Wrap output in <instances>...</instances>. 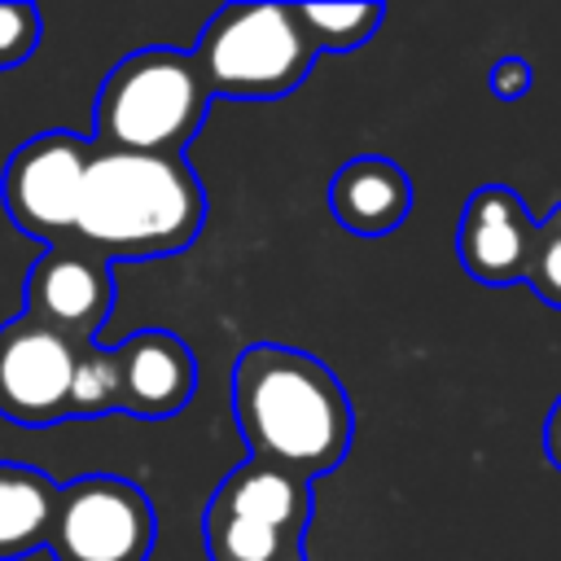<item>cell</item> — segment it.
<instances>
[{"mask_svg":"<svg viewBox=\"0 0 561 561\" xmlns=\"http://www.w3.org/2000/svg\"><path fill=\"white\" fill-rule=\"evenodd\" d=\"M105 412H118V355L114 346L88 342L70 377V416H105Z\"/></svg>","mask_w":561,"mask_h":561,"instance_id":"2e32d148","label":"cell"},{"mask_svg":"<svg viewBox=\"0 0 561 561\" xmlns=\"http://www.w3.org/2000/svg\"><path fill=\"white\" fill-rule=\"evenodd\" d=\"M193 61L210 101H276L311 75L316 53L294 4H224L202 26Z\"/></svg>","mask_w":561,"mask_h":561,"instance_id":"277c9868","label":"cell"},{"mask_svg":"<svg viewBox=\"0 0 561 561\" xmlns=\"http://www.w3.org/2000/svg\"><path fill=\"white\" fill-rule=\"evenodd\" d=\"M210 504L232 513V517L263 522V526L289 530V535H307V526H311V482H302L276 465H263L254 456L241 460L215 486Z\"/></svg>","mask_w":561,"mask_h":561,"instance_id":"7c38bea8","label":"cell"},{"mask_svg":"<svg viewBox=\"0 0 561 561\" xmlns=\"http://www.w3.org/2000/svg\"><path fill=\"white\" fill-rule=\"evenodd\" d=\"M118 355V412L140 421L175 416L197 390V359L171 329H140L114 346Z\"/></svg>","mask_w":561,"mask_h":561,"instance_id":"30bf717a","label":"cell"},{"mask_svg":"<svg viewBox=\"0 0 561 561\" xmlns=\"http://www.w3.org/2000/svg\"><path fill=\"white\" fill-rule=\"evenodd\" d=\"M311 53H351L359 44H368L377 35V26L386 22V4H368V0H351V4H294Z\"/></svg>","mask_w":561,"mask_h":561,"instance_id":"9a60e30c","label":"cell"},{"mask_svg":"<svg viewBox=\"0 0 561 561\" xmlns=\"http://www.w3.org/2000/svg\"><path fill=\"white\" fill-rule=\"evenodd\" d=\"M535 250V219L508 184H482L469 193L456 224V259L469 280L486 289L522 285Z\"/></svg>","mask_w":561,"mask_h":561,"instance_id":"9c48e42d","label":"cell"},{"mask_svg":"<svg viewBox=\"0 0 561 561\" xmlns=\"http://www.w3.org/2000/svg\"><path fill=\"white\" fill-rule=\"evenodd\" d=\"M522 285H530L539 302L561 307V206L543 224H535V250Z\"/></svg>","mask_w":561,"mask_h":561,"instance_id":"e0dca14e","label":"cell"},{"mask_svg":"<svg viewBox=\"0 0 561 561\" xmlns=\"http://www.w3.org/2000/svg\"><path fill=\"white\" fill-rule=\"evenodd\" d=\"M543 456H548V465L561 469V394L552 399L548 421H543Z\"/></svg>","mask_w":561,"mask_h":561,"instance_id":"ffe728a7","label":"cell"},{"mask_svg":"<svg viewBox=\"0 0 561 561\" xmlns=\"http://www.w3.org/2000/svg\"><path fill=\"white\" fill-rule=\"evenodd\" d=\"M39 44V9L35 4H0V70L22 66Z\"/></svg>","mask_w":561,"mask_h":561,"instance_id":"ac0fdd59","label":"cell"},{"mask_svg":"<svg viewBox=\"0 0 561 561\" xmlns=\"http://www.w3.org/2000/svg\"><path fill=\"white\" fill-rule=\"evenodd\" d=\"M158 513L149 495L118 473H83L57 486L48 552L53 561H149Z\"/></svg>","mask_w":561,"mask_h":561,"instance_id":"5b68a950","label":"cell"},{"mask_svg":"<svg viewBox=\"0 0 561 561\" xmlns=\"http://www.w3.org/2000/svg\"><path fill=\"white\" fill-rule=\"evenodd\" d=\"M57 482L31 465L0 460V561L26 557L48 543Z\"/></svg>","mask_w":561,"mask_h":561,"instance_id":"4fadbf2b","label":"cell"},{"mask_svg":"<svg viewBox=\"0 0 561 561\" xmlns=\"http://www.w3.org/2000/svg\"><path fill=\"white\" fill-rule=\"evenodd\" d=\"M486 88L491 96L500 101H522L530 88H535V66L526 57H500L491 70H486Z\"/></svg>","mask_w":561,"mask_h":561,"instance_id":"d6986e66","label":"cell"},{"mask_svg":"<svg viewBox=\"0 0 561 561\" xmlns=\"http://www.w3.org/2000/svg\"><path fill=\"white\" fill-rule=\"evenodd\" d=\"M92 158V140L79 131H39L22 140L0 175V202L4 215L31 232L35 241L57 245L61 237L75 232L79 215V193H83V171Z\"/></svg>","mask_w":561,"mask_h":561,"instance_id":"8992f818","label":"cell"},{"mask_svg":"<svg viewBox=\"0 0 561 561\" xmlns=\"http://www.w3.org/2000/svg\"><path fill=\"white\" fill-rule=\"evenodd\" d=\"M110 307H114L110 263L75 241L48 245L26 272V311L22 316L57 329L75 346L96 342Z\"/></svg>","mask_w":561,"mask_h":561,"instance_id":"ba28073f","label":"cell"},{"mask_svg":"<svg viewBox=\"0 0 561 561\" xmlns=\"http://www.w3.org/2000/svg\"><path fill=\"white\" fill-rule=\"evenodd\" d=\"M206 193L184 153L92 149L75 215V245L114 259H167L197 241Z\"/></svg>","mask_w":561,"mask_h":561,"instance_id":"7a4b0ae2","label":"cell"},{"mask_svg":"<svg viewBox=\"0 0 561 561\" xmlns=\"http://www.w3.org/2000/svg\"><path fill=\"white\" fill-rule=\"evenodd\" d=\"M83 346L57 329L13 316L0 324V416L22 430L61 425L70 416V377Z\"/></svg>","mask_w":561,"mask_h":561,"instance_id":"52a82bcc","label":"cell"},{"mask_svg":"<svg viewBox=\"0 0 561 561\" xmlns=\"http://www.w3.org/2000/svg\"><path fill=\"white\" fill-rule=\"evenodd\" d=\"M202 543L210 561H307V535L245 522L215 504L202 513Z\"/></svg>","mask_w":561,"mask_h":561,"instance_id":"5bb4252c","label":"cell"},{"mask_svg":"<svg viewBox=\"0 0 561 561\" xmlns=\"http://www.w3.org/2000/svg\"><path fill=\"white\" fill-rule=\"evenodd\" d=\"M232 416L254 460L302 482L333 473L355 438L342 381L307 351L254 342L232 364Z\"/></svg>","mask_w":561,"mask_h":561,"instance_id":"6da1fadb","label":"cell"},{"mask_svg":"<svg viewBox=\"0 0 561 561\" xmlns=\"http://www.w3.org/2000/svg\"><path fill=\"white\" fill-rule=\"evenodd\" d=\"M210 110V88L180 48H136L105 75L92 110V149L184 153Z\"/></svg>","mask_w":561,"mask_h":561,"instance_id":"3957f363","label":"cell"},{"mask_svg":"<svg viewBox=\"0 0 561 561\" xmlns=\"http://www.w3.org/2000/svg\"><path fill=\"white\" fill-rule=\"evenodd\" d=\"M329 210L355 237H386L412 210V180L399 162L381 153H359L333 171Z\"/></svg>","mask_w":561,"mask_h":561,"instance_id":"8fae6325","label":"cell"}]
</instances>
